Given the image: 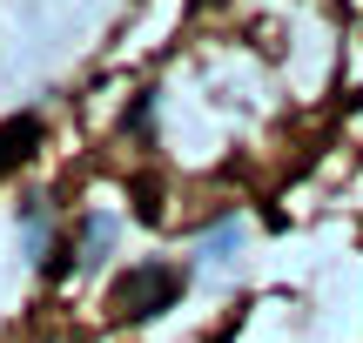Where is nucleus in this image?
<instances>
[{
    "mask_svg": "<svg viewBox=\"0 0 363 343\" xmlns=\"http://www.w3.org/2000/svg\"><path fill=\"white\" fill-rule=\"evenodd\" d=\"M182 296V269L169 263H135L128 276L108 290V310H115L121 323H142V317H155V310H169Z\"/></svg>",
    "mask_w": 363,
    "mask_h": 343,
    "instance_id": "1",
    "label": "nucleus"
},
{
    "mask_svg": "<svg viewBox=\"0 0 363 343\" xmlns=\"http://www.w3.org/2000/svg\"><path fill=\"white\" fill-rule=\"evenodd\" d=\"M34 142H40V115H13V121H0V182H7V175L21 169L27 155H34Z\"/></svg>",
    "mask_w": 363,
    "mask_h": 343,
    "instance_id": "2",
    "label": "nucleus"
},
{
    "mask_svg": "<svg viewBox=\"0 0 363 343\" xmlns=\"http://www.w3.org/2000/svg\"><path fill=\"white\" fill-rule=\"evenodd\" d=\"M155 209H162V202H155V189H148V182H135V215H142V223H155Z\"/></svg>",
    "mask_w": 363,
    "mask_h": 343,
    "instance_id": "3",
    "label": "nucleus"
}]
</instances>
